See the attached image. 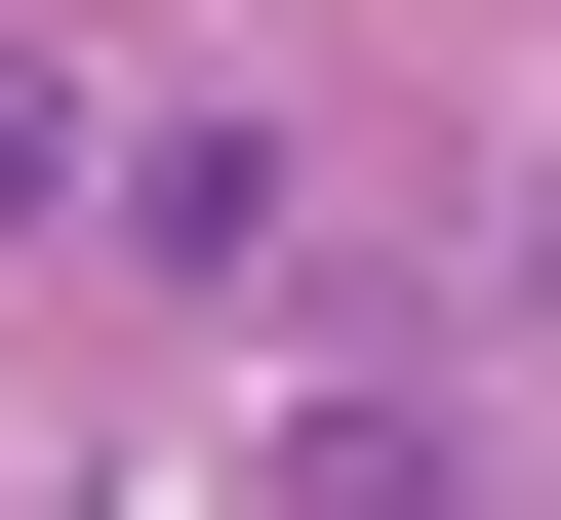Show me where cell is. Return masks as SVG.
<instances>
[{"mask_svg":"<svg viewBox=\"0 0 561 520\" xmlns=\"http://www.w3.org/2000/svg\"><path fill=\"white\" fill-rule=\"evenodd\" d=\"M241 520H481V401L442 360H321V401L241 440Z\"/></svg>","mask_w":561,"mask_h":520,"instance_id":"obj_2","label":"cell"},{"mask_svg":"<svg viewBox=\"0 0 561 520\" xmlns=\"http://www.w3.org/2000/svg\"><path fill=\"white\" fill-rule=\"evenodd\" d=\"M121 280H161V321H280V280H321V120H241V81H161L121 120V200H81Z\"/></svg>","mask_w":561,"mask_h":520,"instance_id":"obj_1","label":"cell"},{"mask_svg":"<svg viewBox=\"0 0 561 520\" xmlns=\"http://www.w3.org/2000/svg\"><path fill=\"white\" fill-rule=\"evenodd\" d=\"M81 200H121V81L41 41V0H0V241H81Z\"/></svg>","mask_w":561,"mask_h":520,"instance_id":"obj_3","label":"cell"}]
</instances>
